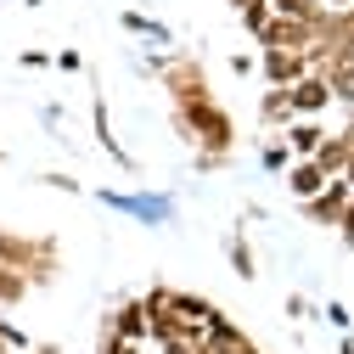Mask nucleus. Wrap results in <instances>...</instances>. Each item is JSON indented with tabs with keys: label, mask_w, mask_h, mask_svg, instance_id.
Masks as SVG:
<instances>
[{
	"label": "nucleus",
	"mask_w": 354,
	"mask_h": 354,
	"mask_svg": "<svg viewBox=\"0 0 354 354\" xmlns=\"http://www.w3.org/2000/svg\"><path fill=\"white\" fill-rule=\"evenodd\" d=\"M354 192H348V180H337V174H332V180L315 192V197H309V203H298V214L309 219V225H326V231H337V214H343V203H348Z\"/></svg>",
	"instance_id": "nucleus-6"
},
{
	"label": "nucleus",
	"mask_w": 354,
	"mask_h": 354,
	"mask_svg": "<svg viewBox=\"0 0 354 354\" xmlns=\"http://www.w3.org/2000/svg\"><path fill=\"white\" fill-rule=\"evenodd\" d=\"M57 68H62V73H79V68H84V57L68 46V51H57Z\"/></svg>",
	"instance_id": "nucleus-26"
},
{
	"label": "nucleus",
	"mask_w": 354,
	"mask_h": 354,
	"mask_svg": "<svg viewBox=\"0 0 354 354\" xmlns=\"http://www.w3.org/2000/svg\"><path fill=\"white\" fill-rule=\"evenodd\" d=\"M23 298H28V281L0 264V309H12V304H23Z\"/></svg>",
	"instance_id": "nucleus-17"
},
{
	"label": "nucleus",
	"mask_w": 354,
	"mask_h": 354,
	"mask_svg": "<svg viewBox=\"0 0 354 354\" xmlns=\"http://www.w3.org/2000/svg\"><path fill=\"white\" fill-rule=\"evenodd\" d=\"M287 315H292V321H309V298H304V292L287 298Z\"/></svg>",
	"instance_id": "nucleus-28"
},
{
	"label": "nucleus",
	"mask_w": 354,
	"mask_h": 354,
	"mask_svg": "<svg viewBox=\"0 0 354 354\" xmlns=\"http://www.w3.org/2000/svg\"><path fill=\"white\" fill-rule=\"evenodd\" d=\"M321 315H326V321H332L337 332H348V321H354V315H348V304H337V298H332V304L321 309Z\"/></svg>",
	"instance_id": "nucleus-23"
},
{
	"label": "nucleus",
	"mask_w": 354,
	"mask_h": 354,
	"mask_svg": "<svg viewBox=\"0 0 354 354\" xmlns=\"http://www.w3.org/2000/svg\"><path fill=\"white\" fill-rule=\"evenodd\" d=\"M0 158H6V147H0Z\"/></svg>",
	"instance_id": "nucleus-37"
},
{
	"label": "nucleus",
	"mask_w": 354,
	"mask_h": 354,
	"mask_svg": "<svg viewBox=\"0 0 354 354\" xmlns=\"http://www.w3.org/2000/svg\"><path fill=\"white\" fill-rule=\"evenodd\" d=\"M337 180H348V192H354V152H348V163H343V174Z\"/></svg>",
	"instance_id": "nucleus-30"
},
{
	"label": "nucleus",
	"mask_w": 354,
	"mask_h": 354,
	"mask_svg": "<svg viewBox=\"0 0 354 354\" xmlns=\"http://www.w3.org/2000/svg\"><path fill=\"white\" fill-rule=\"evenodd\" d=\"M315 163H321V174L332 180V174H343V163H348V147H343V136H326L321 147H315Z\"/></svg>",
	"instance_id": "nucleus-15"
},
{
	"label": "nucleus",
	"mask_w": 354,
	"mask_h": 354,
	"mask_svg": "<svg viewBox=\"0 0 354 354\" xmlns=\"http://www.w3.org/2000/svg\"><path fill=\"white\" fill-rule=\"evenodd\" d=\"M337 236H343V248H354V197H348L343 214H337Z\"/></svg>",
	"instance_id": "nucleus-22"
},
{
	"label": "nucleus",
	"mask_w": 354,
	"mask_h": 354,
	"mask_svg": "<svg viewBox=\"0 0 354 354\" xmlns=\"http://www.w3.org/2000/svg\"><path fill=\"white\" fill-rule=\"evenodd\" d=\"M0 264L17 270L28 287H46L57 276V242L51 236H17V231H0Z\"/></svg>",
	"instance_id": "nucleus-3"
},
{
	"label": "nucleus",
	"mask_w": 354,
	"mask_h": 354,
	"mask_svg": "<svg viewBox=\"0 0 354 354\" xmlns=\"http://www.w3.org/2000/svg\"><path fill=\"white\" fill-rule=\"evenodd\" d=\"M292 118H298V113H292L287 91H264V96H259V124L270 129V136H281V129H287Z\"/></svg>",
	"instance_id": "nucleus-12"
},
{
	"label": "nucleus",
	"mask_w": 354,
	"mask_h": 354,
	"mask_svg": "<svg viewBox=\"0 0 354 354\" xmlns=\"http://www.w3.org/2000/svg\"><path fill=\"white\" fill-rule=\"evenodd\" d=\"M225 6H231V12H242V6H253V0H225Z\"/></svg>",
	"instance_id": "nucleus-34"
},
{
	"label": "nucleus",
	"mask_w": 354,
	"mask_h": 354,
	"mask_svg": "<svg viewBox=\"0 0 354 354\" xmlns=\"http://www.w3.org/2000/svg\"><path fill=\"white\" fill-rule=\"evenodd\" d=\"M287 102L298 118H321L332 107V91H326V73H304L298 84H287Z\"/></svg>",
	"instance_id": "nucleus-8"
},
{
	"label": "nucleus",
	"mask_w": 354,
	"mask_h": 354,
	"mask_svg": "<svg viewBox=\"0 0 354 354\" xmlns=\"http://www.w3.org/2000/svg\"><path fill=\"white\" fill-rule=\"evenodd\" d=\"M147 321H152V309H147V298H124L113 315L102 321L113 337H129V343H147Z\"/></svg>",
	"instance_id": "nucleus-9"
},
{
	"label": "nucleus",
	"mask_w": 354,
	"mask_h": 354,
	"mask_svg": "<svg viewBox=\"0 0 354 354\" xmlns=\"http://www.w3.org/2000/svg\"><path fill=\"white\" fill-rule=\"evenodd\" d=\"M270 12H276V17H304V23H315L321 0H270Z\"/></svg>",
	"instance_id": "nucleus-19"
},
{
	"label": "nucleus",
	"mask_w": 354,
	"mask_h": 354,
	"mask_svg": "<svg viewBox=\"0 0 354 354\" xmlns=\"http://www.w3.org/2000/svg\"><path fill=\"white\" fill-rule=\"evenodd\" d=\"M281 141H287L292 158H315V147L326 141V124H321V118H292V124L281 129Z\"/></svg>",
	"instance_id": "nucleus-11"
},
{
	"label": "nucleus",
	"mask_w": 354,
	"mask_h": 354,
	"mask_svg": "<svg viewBox=\"0 0 354 354\" xmlns=\"http://www.w3.org/2000/svg\"><path fill=\"white\" fill-rule=\"evenodd\" d=\"M197 348H203V354H259V343H253V337L225 315V309H214V315H208V326H203Z\"/></svg>",
	"instance_id": "nucleus-4"
},
{
	"label": "nucleus",
	"mask_w": 354,
	"mask_h": 354,
	"mask_svg": "<svg viewBox=\"0 0 354 354\" xmlns=\"http://www.w3.org/2000/svg\"><path fill=\"white\" fill-rule=\"evenodd\" d=\"M28 354H62V343H34Z\"/></svg>",
	"instance_id": "nucleus-31"
},
{
	"label": "nucleus",
	"mask_w": 354,
	"mask_h": 354,
	"mask_svg": "<svg viewBox=\"0 0 354 354\" xmlns=\"http://www.w3.org/2000/svg\"><path fill=\"white\" fill-rule=\"evenodd\" d=\"M231 73H236V79H242V73H259V57H242V51H236V57H231Z\"/></svg>",
	"instance_id": "nucleus-29"
},
{
	"label": "nucleus",
	"mask_w": 354,
	"mask_h": 354,
	"mask_svg": "<svg viewBox=\"0 0 354 354\" xmlns=\"http://www.w3.org/2000/svg\"><path fill=\"white\" fill-rule=\"evenodd\" d=\"M39 186H57V192H79L73 174H39Z\"/></svg>",
	"instance_id": "nucleus-25"
},
{
	"label": "nucleus",
	"mask_w": 354,
	"mask_h": 354,
	"mask_svg": "<svg viewBox=\"0 0 354 354\" xmlns=\"http://www.w3.org/2000/svg\"><path fill=\"white\" fill-rule=\"evenodd\" d=\"M326 91H332V102L354 107V62H326Z\"/></svg>",
	"instance_id": "nucleus-14"
},
{
	"label": "nucleus",
	"mask_w": 354,
	"mask_h": 354,
	"mask_svg": "<svg viewBox=\"0 0 354 354\" xmlns=\"http://www.w3.org/2000/svg\"><path fill=\"white\" fill-rule=\"evenodd\" d=\"M321 6H326V12H348V6H354V0H321Z\"/></svg>",
	"instance_id": "nucleus-32"
},
{
	"label": "nucleus",
	"mask_w": 354,
	"mask_h": 354,
	"mask_svg": "<svg viewBox=\"0 0 354 354\" xmlns=\"http://www.w3.org/2000/svg\"><path fill=\"white\" fill-rule=\"evenodd\" d=\"M17 68H28V73H39V68H51V51H23V57H17Z\"/></svg>",
	"instance_id": "nucleus-24"
},
{
	"label": "nucleus",
	"mask_w": 354,
	"mask_h": 354,
	"mask_svg": "<svg viewBox=\"0 0 354 354\" xmlns=\"http://www.w3.org/2000/svg\"><path fill=\"white\" fill-rule=\"evenodd\" d=\"M281 180H287V192H292V203H309L321 186H326V174H321V163L315 158H292L287 169H281Z\"/></svg>",
	"instance_id": "nucleus-10"
},
{
	"label": "nucleus",
	"mask_w": 354,
	"mask_h": 354,
	"mask_svg": "<svg viewBox=\"0 0 354 354\" xmlns=\"http://www.w3.org/2000/svg\"><path fill=\"white\" fill-rule=\"evenodd\" d=\"M253 39H259V46H281V51H304L309 39H315V23H304V17H276V12H270V23H264Z\"/></svg>",
	"instance_id": "nucleus-7"
},
{
	"label": "nucleus",
	"mask_w": 354,
	"mask_h": 354,
	"mask_svg": "<svg viewBox=\"0 0 354 354\" xmlns=\"http://www.w3.org/2000/svg\"><path fill=\"white\" fill-rule=\"evenodd\" d=\"M309 68H304V51H281V46H259V79L264 91H287V84H298Z\"/></svg>",
	"instance_id": "nucleus-5"
},
{
	"label": "nucleus",
	"mask_w": 354,
	"mask_h": 354,
	"mask_svg": "<svg viewBox=\"0 0 354 354\" xmlns=\"http://www.w3.org/2000/svg\"><path fill=\"white\" fill-rule=\"evenodd\" d=\"M343 354H354V337H343Z\"/></svg>",
	"instance_id": "nucleus-35"
},
{
	"label": "nucleus",
	"mask_w": 354,
	"mask_h": 354,
	"mask_svg": "<svg viewBox=\"0 0 354 354\" xmlns=\"http://www.w3.org/2000/svg\"><path fill=\"white\" fill-rule=\"evenodd\" d=\"M174 136H180L192 152H225V158H236V118L219 107L214 96L192 102V107H174Z\"/></svg>",
	"instance_id": "nucleus-1"
},
{
	"label": "nucleus",
	"mask_w": 354,
	"mask_h": 354,
	"mask_svg": "<svg viewBox=\"0 0 354 354\" xmlns=\"http://www.w3.org/2000/svg\"><path fill=\"white\" fill-rule=\"evenodd\" d=\"M337 136H343V147L354 152V118H348V129H337Z\"/></svg>",
	"instance_id": "nucleus-33"
},
{
	"label": "nucleus",
	"mask_w": 354,
	"mask_h": 354,
	"mask_svg": "<svg viewBox=\"0 0 354 354\" xmlns=\"http://www.w3.org/2000/svg\"><path fill=\"white\" fill-rule=\"evenodd\" d=\"M91 118H96V136H102V152H107V158H113L118 169H136V158H129V152L118 147V136H113V113H107V102H96V113H91Z\"/></svg>",
	"instance_id": "nucleus-13"
},
{
	"label": "nucleus",
	"mask_w": 354,
	"mask_h": 354,
	"mask_svg": "<svg viewBox=\"0 0 354 354\" xmlns=\"http://www.w3.org/2000/svg\"><path fill=\"white\" fill-rule=\"evenodd\" d=\"M259 163H264V174H281V169L292 163V152H287V141H264V147H259Z\"/></svg>",
	"instance_id": "nucleus-18"
},
{
	"label": "nucleus",
	"mask_w": 354,
	"mask_h": 354,
	"mask_svg": "<svg viewBox=\"0 0 354 354\" xmlns=\"http://www.w3.org/2000/svg\"><path fill=\"white\" fill-rule=\"evenodd\" d=\"M118 23H124V28H129V34H147V23H152V17H147V12H124V17H118Z\"/></svg>",
	"instance_id": "nucleus-27"
},
{
	"label": "nucleus",
	"mask_w": 354,
	"mask_h": 354,
	"mask_svg": "<svg viewBox=\"0 0 354 354\" xmlns=\"http://www.w3.org/2000/svg\"><path fill=\"white\" fill-rule=\"evenodd\" d=\"M225 253H231V264H236V276H242V281H253V276H259V264H253V248H248V236H242V231L225 242Z\"/></svg>",
	"instance_id": "nucleus-16"
},
{
	"label": "nucleus",
	"mask_w": 354,
	"mask_h": 354,
	"mask_svg": "<svg viewBox=\"0 0 354 354\" xmlns=\"http://www.w3.org/2000/svg\"><path fill=\"white\" fill-rule=\"evenodd\" d=\"M236 23H242L248 34H259L264 23H270V0H253V6H242V12H236Z\"/></svg>",
	"instance_id": "nucleus-20"
},
{
	"label": "nucleus",
	"mask_w": 354,
	"mask_h": 354,
	"mask_svg": "<svg viewBox=\"0 0 354 354\" xmlns=\"http://www.w3.org/2000/svg\"><path fill=\"white\" fill-rule=\"evenodd\" d=\"M225 163H231L225 152H192V169H197V174H219Z\"/></svg>",
	"instance_id": "nucleus-21"
},
{
	"label": "nucleus",
	"mask_w": 354,
	"mask_h": 354,
	"mask_svg": "<svg viewBox=\"0 0 354 354\" xmlns=\"http://www.w3.org/2000/svg\"><path fill=\"white\" fill-rule=\"evenodd\" d=\"M147 73H158V84L169 91L174 107H192V102H208V68L186 51H169V57H147Z\"/></svg>",
	"instance_id": "nucleus-2"
},
{
	"label": "nucleus",
	"mask_w": 354,
	"mask_h": 354,
	"mask_svg": "<svg viewBox=\"0 0 354 354\" xmlns=\"http://www.w3.org/2000/svg\"><path fill=\"white\" fill-rule=\"evenodd\" d=\"M23 6H46V0H23Z\"/></svg>",
	"instance_id": "nucleus-36"
}]
</instances>
